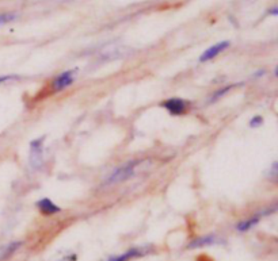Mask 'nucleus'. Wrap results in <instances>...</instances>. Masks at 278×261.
Here are the masks:
<instances>
[{
  "label": "nucleus",
  "instance_id": "obj_1",
  "mask_svg": "<svg viewBox=\"0 0 278 261\" xmlns=\"http://www.w3.org/2000/svg\"><path fill=\"white\" fill-rule=\"evenodd\" d=\"M142 163V160H132L129 163L124 164L122 167L120 168H117L115 171L111 172L107 180H106V183L107 184H117V183H122V181H125L128 180L129 177H132L135 172H136V168Z\"/></svg>",
  "mask_w": 278,
  "mask_h": 261
},
{
  "label": "nucleus",
  "instance_id": "obj_2",
  "mask_svg": "<svg viewBox=\"0 0 278 261\" xmlns=\"http://www.w3.org/2000/svg\"><path fill=\"white\" fill-rule=\"evenodd\" d=\"M44 141L45 138H38L35 141H32L30 144V164L34 169H38L42 167L44 163Z\"/></svg>",
  "mask_w": 278,
  "mask_h": 261
},
{
  "label": "nucleus",
  "instance_id": "obj_3",
  "mask_svg": "<svg viewBox=\"0 0 278 261\" xmlns=\"http://www.w3.org/2000/svg\"><path fill=\"white\" fill-rule=\"evenodd\" d=\"M75 79H76V69L63 72L59 76L55 77V80L52 82V91L53 92H60L63 89L72 86L73 82H75Z\"/></svg>",
  "mask_w": 278,
  "mask_h": 261
},
{
  "label": "nucleus",
  "instance_id": "obj_4",
  "mask_svg": "<svg viewBox=\"0 0 278 261\" xmlns=\"http://www.w3.org/2000/svg\"><path fill=\"white\" fill-rule=\"evenodd\" d=\"M152 249L151 246H139V248H132L125 253H122L120 256H113L110 257L107 261H131L133 259H139L149 253V250Z\"/></svg>",
  "mask_w": 278,
  "mask_h": 261
},
{
  "label": "nucleus",
  "instance_id": "obj_5",
  "mask_svg": "<svg viewBox=\"0 0 278 261\" xmlns=\"http://www.w3.org/2000/svg\"><path fill=\"white\" fill-rule=\"evenodd\" d=\"M162 107L167 110L171 115H183L187 110V103L183 99L173 98L162 103Z\"/></svg>",
  "mask_w": 278,
  "mask_h": 261
},
{
  "label": "nucleus",
  "instance_id": "obj_6",
  "mask_svg": "<svg viewBox=\"0 0 278 261\" xmlns=\"http://www.w3.org/2000/svg\"><path fill=\"white\" fill-rule=\"evenodd\" d=\"M229 46H231V42H229V41H221V42H218V44L213 45V46H210L209 49H207L202 53L201 57H200V62H207V61L209 60H213V58L217 57L220 53H223L224 50L228 49Z\"/></svg>",
  "mask_w": 278,
  "mask_h": 261
},
{
  "label": "nucleus",
  "instance_id": "obj_7",
  "mask_svg": "<svg viewBox=\"0 0 278 261\" xmlns=\"http://www.w3.org/2000/svg\"><path fill=\"white\" fill-rule=\"evenodd\" d=\"M221 241L217 235L214 234H209V235H204V237H198V238L193 239L190 244L187 245L189 249H197V248H204V246H210V245L220 244Z\"/></svg>",
  "mask_w": 278,
  "mask_h": 261
},
{
  "label": "nucleus",
  "instance_id": "obj_8",
  "mask_svg": "<svg viewBox=\"0 0 278 261\" xmlns=\"http://www.w3.org/2000/svg\"><path fill=\"white\" fill-rule=\"evenodd\" d=\"M37 208L44 215H55L57 212H60L61 210L60 207L57 206L56 203H53L50 199H48V198H44V199L37 202Z\"/></svg>",
  "mask_w": 278,
  "mask_h": 261
},
{
  "label": "nucleus",
  "instance_id": "obj_9",
  "mask_svg": "<svg viewBox=\"0 0 278 261\" xmlns=\"http://www.w3.org/2000/svg\"><path fill=\"white\" fill-rule=\"evenodd\" d=\"M21 245H22V242L15 241V242H10V244L0 246V261H4L7 260V259H10V257L21 248Z\"/></svg>",
  "mask_w": 278,
  "mask_h": 261
},
{
  "label": "nucleus",
  "instance_id": "obj_10",
  "mask_svg": "<svg viewBox=\"0 0 278 261\" xmlns=\"http://www.w3.org/2000/svg\"><path fill=\"white\" fill-rule=\"evenodd\" d=\"M261 218H262V214H259V215H254V217H251L250 219H247V221H242V222H239L238 225H236L238 232H240V233L248 232L250 229H252L254 226H255V225L259 223Z\"/></svg>",
  "mask_w": 278,
  "mask_h": 261
},
{
  "label": "nucleus",
  "instance_id": "obj_11",
  "mask_svg": "<svg viewBox=\"0 0 278 261\" xmlns=\"http://www.w3.org/2000/svg\"><path fill=\"white\" fill-rule=\"evenodd\" d=\"M17 19H18L17 12H1V14H0V26L14 22V21H17Z\"/></svg>",
  "mask_w": 278,
  "mask_h": 261
},
{
  "label": "nucleus",
  "instance_id": "obj_12",
  "mask_svg": "<svg viewBox=\"0 0 278 261\" xmlns=\"http://www.w3.org/2000/svg\"><path fill=\"white\" fill-rule=\"evenodd\" d=\"M235 86H227V87H223V88H220L218 91H216L214 93H212V96L209 98V103H213V102H217L218 99L220 98H223L224 95L227 92H229L232 88H234Z\"/></svg>",
  "mask_w": 278,
  "mask_h": 261
},
{
  "label": "nucleus",
  "instance_id": "obj_13",
  "mask_svg": "<svg viewBox=\"0 0 278 261\" xmlns=\"http://www.w3.org/2000/svg\"><path fill=\"white\" fill-rule=\"evenodd\" d=\"M262 123H263L262 116H259V115H255V116H252V119L250 120V127L255 129V127H259V126H262Z\"/></svg>",
  "mask_w": 278,
  "mask_h": 261
},
{
  "label": "nucleus",
  "instance_id": "obj_14",
  "mask_svg": "<svg viewBox=\"0 0 278 261\" xmlns=\"http://www.w3.org/2000/svg\"><path fill=\"white\" fill-rule=\"evenodd\" d=\"M18 76H12V75H8V76H0V84L4 82H8V80H17Z\"/></svg>",
  "mask_w": 278,
  "mask_h": 261
},
{
  "label": "nucleus",
  "instance_id": "obj_15",
  "mask_svg": "<svg viewBox=\"0 0 278 261\" xmlns=\"http://www.w3.org/2000/svg\"><path fill=\"white\" fill-rule=\"evenodd\" d=\"M278 164L274 163L273 164V168H272V179L276 180V177H277V174H278Z\"/></svg>",
  "mask_w": 278,
  "mask_h": 261
}]
</instances>
